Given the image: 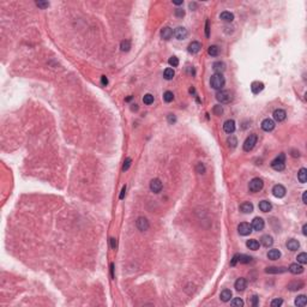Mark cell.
<instances>
[{
	"label": "cell",
	"instance_id": "31",
	"mask_svg": "<svg viewBox=\"0 0 307 307\" xmlns=\"http://www.w3.org/2000/svg\"><path fill=\"white\" fill-rule=\"evenodd\" d=\"M174 76H175V72L172 67L166 68L165 72H163V77H165V79H167V81H172L174 78Z\"/></svg>",
	"mask_w": 307,
	"mask_h": 307
},
{
	"label": "cell",
	"instance_id": "3",
	"mask_svg": "<svg viewBox=\"0 0 307 307\" xmlns=\"http://www.w3.org/2000/svg\"><path fill=\"white\" fill-rule=\"evenodd\" d=\"M263 187H264V183H263V180L262 179H259V178H254V179H252L249 184V190L251 192H259L263 190Z\"/></svg>",
	"mask_w": 307,
	"mask_h": 307
},
{
	"label": "cell",
	"instance_id": "16",
	"mask_svg": "<svg viewBox=\"0 0 307 307\" xmlns=\"http://www.w3.org/2000/svg\"><path fill=\"white\" fill-rule=\"evenodd\" d=\"M288 270L291 271V274L294 275H299V274H302L304 272V266L301 265V264H298V263H294V264H291L289 267H288Z\"/></svg>",
	"mask_w": 307,
	"mask_h": 307
},
{
	"label": "cell",
	"instance_id": "20",
	"mask_svg": "<svg viewBox=\"0 0 307 307\" xmlns=\"http://www.w3.org/2000/svg\"><path fill=\"white\" fill-rule=\"evenodd\" d=\"M263 89H264V83H262V82H253V83L251 84V90H252V92L254 95H257L260 91H263Z\"/></svg>",
	"mask_w": 307,
	"mask_h": 307
},
{
	"label": "cell",
	"instance_id": "22",
	"mask_svg": "<svg viewBox=\"0 0 307 307\" xmlns=\"http://www.w3.org/2000/svg\"><path fill=\"white\" fill-rule=\"evenodd\" d=\"M240 210L244 214H251L253 211V204L249 202H245L240 205Z\"/></svg>",
	"mask_w": 307,
	"mask_h": 307
},
{
	"label": "cell",
	"instance_id": "8",
	"mask_svg": "<svg viewBox=\"0 0 307 307\" xmlns=\"http://www.w3.org/2000/svg\"><path fill=\"white\" fill-rule=\"evenodd\" d=\"M175 36V39H178V40H185L186 37H187V35H188V31H187V29L186 28H184V26H178L176 29L174 30V34H173Z\"/></svg>",
	"mask_w": 307,
	"mask_h": 307
},
{
	"label": "cell",
	"instance_id": "45",
	"mask_svg": "<svg viewBox=\"0 0 307 307\" xmlns=\"http://www.w3.org/2000/svg\"><path fill=\"white\" fill-rule=\"evenodd\" d=\"M214 113H215L216 115H221V114L223 113V108H222V106H220V105L215 106V107H214Z\"/></svg>",
	"mask_w": 307,
	"mask_h": 307
},
{
	"label": "cell",
	"instance_id": "27",
	"mask_svg": "<svg viewBox=\"0 0 307 307\" xmlns=\"http://www.w3.org/2000/svg\"><path fill=\"white\" fill-rule=\"evenodd\" d=\"M246 246L252 251H257L260 246V244H259V241L254 240V239H249V240L246 241Z\"/></svg>",
	"mask_w": 307,
	"mask_h": 307
},
{
	"label": "cell",
	"instance_id": "41",
	"mask_svg": "<svg viewBox=\"0 0 307 307\" xmlns=\"http://www.w3.org/2000/svg\"><path fill=\"white\" fill-rule=\"evenodd\" d=\"M227 143L229 144V147H232V148H235L236 147V144H238V139L230 134V137H228V139H227Z\"/></svg>",
	"mask_w": 307,
	"mask_h": 307
},
{
	"label": "cell",
	"instance_id": "39",
	"mask_svg": "<svg viewBox=\"0 0 307 307\" xmlns=\"http://www.w3.org/2000/svg\"><path fill=\"white\" fill-rule=\"evenodd\" d=\"M298 263H300L301 265H304V264H306L307 263V254L305 252H302V253H300L299 256H298Z\"/></svg>",
	"mask_w": 307,
	"mask_h": 307
},
{
	"label": "cell",
	"instance_id": "26",
	"mask_svg": "<svg viewBox=\"0 0 307 307\" xmlns=\"http://www.w3.org/2000/svg\"><path fill=\"white\" fill-rule=\"evenodd\" d=\"M299 247H300V242L298 240L291 239V240L287 241V249H289V251H296V249H299Z\"/></svg>",
	"mask_w": 307,
	"mask_h": 307
},
{
	"label": "cell",
	"instance_id": "56",
	"mask_svg": "<svg viewBox=\"0 0 307 307\" xmlns=\"http://www.w3.org/2000/svg\"><path fill=\"white\" fill-rule=\"evenodd\" d=\"M110 274H112V278H114V264H110Z\"/></svg>",
	"mask_w": 307,
	"mask_h": 307
},
{
	"label": "cell",
	"instance_id": "6",
	"mask_svg": "<svg viewBox=\"0 0 307 307\" xmlns=\"http://www.w3.org/2000/svg\"><path fill=\"white\" fill-rule=\"evenodd\" d=\"M238 232L242 236H247V235H249L252 233V227L247 222H242V223H240L238 226Z\"/></svg>",
	"mask_w": 307,
	"mask_h": 307
},
{
	"label": "cell",
	"instance_id": "21",
	"mask_svg": "<svg viewBox=\"0 0 307 307\" xmlns=\"http://www.w3.org/2000/svg\"><path fill=\"white\" fill-rule=\"evenodd\" d=\"M212 70L215 71V73L222 75V72H224V70H226V64L223 61H216L212 65Z\"/></svg>",
	"mask_w": 307,
	"mask_h": 307
},
{
	"label": "cell",
	"instance_id": "49",
	"mask_svg": "<svg viewBox=\"0 0 307 307\" xmlns=\"http://www.w3.org/2000/svg\"><path fill=\"white\" fill-rule=\"evenodd\" d=\"M258 304H259V298H258V295H253V296H252V306L257 307Z\"/></svg>",
	"mask_w": 307,
	"mask_h": 307
},
{
	"label": "cell",
	"instance_id": "53",
	"mask_svg": "<svg viewBox=\"0 0 307 307\" xmlns=\"http://www.w3.org/2000/svg\"><path fill=\"white\" fill-rule=\"evenodd\" d=\"M125 193H126V186H124V187H123V190H121V193H120V199H124Z\"/></svg>",
	"mask_w": 307,
	"mask_h": 307
},
{
	"label": "cell",
	"instance_id": "23",
	"mask_svg": "<svg viewBox=\"0 0 307 307\" xmlns=\"http://www.w3.org/2000/svg\"><path fill=\"white\" fill-rule=\"evenodd\" d=\"M259 210L260 211H263V212H269L271 209H272V205H271V203L270 202H267V200H262L260 203H259Z\"/></svg>",
	"mask_w": 307,
	"mask_h": 307
},
{
	"label": "cell",
	"instance_id": "9",
	"mask_svg": "<svg viewBox=\"0 0 307 307\" xmlns=\"http://www.w3.org/2000/svg\"><path fill=\"white\" fill-rule=\"evenodd\" d=\"M136 224H137V228H138L141 232H145V230H148V229H149V227H150L149 221H148L145 217H138V218H137V222H136Z\"/></svg>",
	"mask_w": 307,
	"mask_h": 307
},
{
	"label": "cell",
	"instance_id": "19",
	"mask_svg": "<svg viewBox=\"0 0 307 307\" xmlns=\"http://www.w3.org/2000/svg\"><path fill=\"white\" fill-rule=\"evenodd\" d=\"M235 289L239 291H245V288L247 287V281L244 278V277H240V278H238L236 281H235Z\"/></svg>",
	"mask_w": 307,
	"mask_h": 307
},
{
	"label": "cell",
	"instance_id": "18",
	"mask_svg": "<svg viewBox=\"0 0 307 307\" xmlns=\"http://www.w3.org/2000/svg\"><path fill=\"white\" fill-rule=\"evenodd\" d=\"M259 244L263 245L264 247H271L272 244H274V239H272L271 235H263V236L260 238V242H259Z\"/></svg>",
	"mask_w": 307,
	"mask_h": 307
},
{
	"label": "cell",
	"instance_id": "43",
	"mask_svg": "<svg viewBox=\"0 0 307 307\" xmlns=\"http://www.w3.org/2000/svg\"><path fill=\"white\" fill-rule=\"evenodd\" d=\"M131 162H132V160H131L130 157H127L124 161V166H123V170H124V172H126V170L130 168V166H131Z\"/></svg>",
	"mask_w": 307,
	"mask_h": 307
},
{
	"label": "cell",
	"instance_id": "17",
	"mask_svg": "<svg viewBox=\"0 0 307 307\" xmlns=\"http://www.w3.org/2000/svg\"><path fill=\"white\" fill-rule=\"evenodd\" d=\"M173 29L172 28H169V26H165L162 30H161V37L163 39V40H170L172 39V36H173Z\"/></svg>",
	"mask_w": 307,
	"mask_h": 307
},
{
	"label": "cell",
	"instance_id": "15",
	"mask_svg": "<svg viewBox=\"0 0 307 307\" xmlns=\"http://www.w3.org/2000/svg\"><path fill=\"white\" fill-rule=\"evenodd\" d=\"M274 119L276 121H278V123H281L283 120H286V118H287V113H286V110H283V109H276L274 110Z\"/></svg>",
	"mask_w": 307,
	"mask_h": 307
},
{
	"label": "cell",
	"instance_id": "14",
	"mask_svg": "<svg viewBox=\"0 0 307 307\" xmlns=\"http://www.w3.org/2000/svg\"><path fill=\"white\" fill-rule=\"evenodd\" d=\"M200 49H202V44H200V42H198V41H192L191 43L188 44V47H187L188 53H191V54H197Z\"/></svg>",
	"mask_w": 307,
	"mask_h": 307
},
{
	"label": "cell",
	"instance_id": "12",
	"mask_svg": "<svg viewBox=\"0 0 307 307\" xmlns=\"http://www.w3.org/2000/svg\"><path fill=\"white\" fill-rule=\"evenodd\" d=\"M262 128H263V131H265V132H270V131H272L275 128V121L272 119H264L263 121H262Z\"/></svg>",
	"mask_w": 307,
	"mask_h": 307
},
{
	"label": "cell",
	"instance_id": "11",
	"mask_svg": "<svg viewBox=\"0 0 307 307\" xmlns=\"http://www.w3.org/2000/svg\"><path fill=\"white\" fill-rule=\"evenodd\" d=\"M286 187L283 185H275L272 187V194H274L276 198H283L286 196Z\"/></svg>",
	"mask_w": 307,
	"mask_h": 307
},
{
	"label": "cell",
	"instance_id": "13",
	"mask_svg": "<svg viewBox=\"0 0 307 307\" xmlns=\"http://www.w3.org/2000/svg\"><path fill=\"white\" fill-rule=\"evenodd\" d=\"M235 128H236V126H235V121H234V120L229 119V120L224 121L223 130H224V132H226V133H228V134H232V133H234Z\"/></svg>",
	"mask_w": 307,
	"mask_h": 307
},
{
	"label": "cell",
	"instance_id": "1",
	"mask_svg": "<svg viewBox=\"0 0 307 307\" xmlns=\"http://www.w3.org/2000/svg\"><path fill=\"white\" fill-rule=\"evenodd\" d=\"M226 84V79L220 73H215L214 76H211V79H210V85L212 89L215 90H222V88Z\"/></svg>",
	"mask_w": 307,
	"mask_h": 307
},
{
	"label": "cell",
	"instance_id": "7",
	"mask_svg": "<svg viewBox=\"0 0 307 307\" xmlns=\"http://www.w3.org/2000/svg\"><path fill=\"white\" fill-rule=\"evenodd\" d=\"M251 227H252L254 230H257V232L263 230V229H264V227H265L264 220H263L262 217H254V218H253V221H252Z\"/></svg>",
	"mask_w": 307,
	"mask_h": 307
},
{
	"label": "cell",
	"instance_id": "46",
	"mask_svg": "<svg viewBox=\"0 0 307 307\" xmlns=\"http://www.w3.org/2000/svg\"><path fill=\"white\" fill-rule=\"evenodd\" d=\"M196 169H197V173H199V174H204L205 173V167H204L203 163H198Z\"/></svg>",
	"mask_w": 307,
	"mask_h": 307
},
{
	"label": "cell",
	"instance_id": "10",
	"mask_svg": "<svg viewBox=\"0 0 307 307\" xmlns=\"http://www.w3.org/2000/svg\"><path fill=\"white\" fill-rule=\"evenodd\" d=\"M162 187H163V185L161 183V180L160 179H152L151 181H150V190L151 192H154V193H160V192L162 191Z\"/></svg>",
	"mask_w": 307,
	"mask_h": 307
},
{
	"label": "cell",
	"instance_id": "33",
	"mask_svg": "<svg viewBox=\"0 0 307 307\" xmlns=\"http://www.w3.org/2000/svg\"><path fill=\"white\" fill-rule=\"evenodd\" d=\"M253 258L249 257V256H246V254H238V262L239 263H242V264H249L252 262Z\"/></svg>",
	"mask_w": 307,
	"mask_h": 307
},
{
	"label": "cell",
	"instance_id": "58",
	"mask_svg": "<svg viewBox=\"0 0 307 307\" xmlns=\"http://www.w3.org/2000/svg\"><path fill=\"white\" fill-rule=\"evenodd\" d=\"M306 193H307V192L305 191V192H304V194H302V202H304L305 204L307 203V202H306Z\"/></svg>",
	"mask_w": 307,
	"mask_h": 307
},
{
	"label": "cell",
	"instance_id": "34",
	"mask_svg": "<svg viewBox=\"0 0 307 307\" xmlns=\"http://www.w3.org/2000/svg\"><path fill=\"white\" fill-rule=\"evenodd\" d=\"M306 302H307V299L305 295H299V296L295 299V305L299 307L306 306Z\"/></svg>",
	"mask_w": 307,
	"mask_h": 307
},
{
	"label": "cell",
	"instance_id": "32",
	"mask_svg": "<svg viewBox=\"0 0 307 307\" xmlns=\"http://www.w3.org/2000/svg\"><path fill=\"white\" fill-rule=\"evenodd\" d=\"M304 282H291L288 284V289L289 291H299L301 288H304Z\"/></svg>",
	"mask_w": 307,
	"mask_h": 307
},
{
	"label": "cell",
	"instance_id": "57",
	"mask_svg": "<svg viewBox=\"0 0 307 307\" xmlns=\"http://www.w3.org/2000/svg\"><path fill=\"white\" fill-rule=\"evenodd\" d=\"M306 229H307V224H304V227H302V234H304V235H307Z\"/></svg>",
	"mask_w": 307,
	"mask_h": 307
},
{
	"label": "cell",
	"instance_id": "38",
	"mask_svg": "<svg viewBox=\"0 0 307 307\" xmlns=\"http://www.w3.org/2000/svg\"><path fill=\"white\" fill-rule=\"evenodd\" d=\"M230 305L234 307H242L245 305V302H244L240 298H235V299H233L232 301H230Z\"/></svg>",
	"mask_w": 307,
	"mask_h": 307
},
{
	"label": "cell",
	"instance_id": "48",
	"mask_svg": "<svg viewBox=\"0 0 307 307\" xmlns=\"http://www.w3.org/2000/svg\"><path fill=\"white\" fill-rule=\"evenodd\" d=\"M175 16L179 17V18H183L185 16V11H184L183 8H178V10H175Z\"/></svg>",
	"mask_w": 307,
	"mask_h": 307
},
{
	"label": "cell",
	"instance_id": "30",
	"mask_svg": "<svg viewBox=\"0 0 307 307\" xmlns=\"http://www.w3.org/2000/svg\"><path fill=\"white\" fill-rule=\"evenodd\" d=\"M298 179L301 184H305L307 181V169L306 168H301L298 172Z\"/></svg>",
	"mask_w": 307,
	"mask_h": 307
},
{
	"label": "cell",
	"instance_id": "5",
	"mask_svg": "<svg viewBox=\"0 0 307 307\" xmlns=\"http://www.w3.org/2000/svg\"><path fill=\"white\" fill-rule=\"evenodd\" d=\"M232 99V94L227 90H218L216 94V100L221 103H229Z\"/></svg>",
	"mask_w": 307,
	"mask_h": 307
},
{
	"label": "cell",
	"instance_id": "52",
	"mask_svg": "<svg viewBox=\"0 0 307 307\" xmlns=\"http://www.w3.org/2000/svg\"><path fill=\"white\" fill-rule=\"evenodd\" d=\"M101 83H102V85H105V86L108 84V79L106 76H102V77H101Z\"/></svg>",
	"mask_w": 307,
	"mask_h": 307
},
{
	"label": "cell",
	"instance_id": "50",
	"mask_svg": "<svg viewBox=\"0 0 307 307\" xmlns=\"http://www.w3.org/2000/svg\"><path fill=\"white\" fill-rule=\"evenodd\" d=\"M209 21L205 22V35H207V37H209V35H210V28H209Z\"/></svg>",
	"mask_w": 307,
	"mask_h": 307
},
{
	"label": "cell",
	"instance_id": "24",
	"mask_svg": "<svg viewBox=\"0 0 307 307\" xmlns=\"http://www.w3.org/2000/svg\"><path fill=\"white\" fill-rule=\"evenodd\" d=\"M286 271H287L286 267H276V266H270V267L265 269L266 274H282V272H286Z\"/></svg>",
	"mask_w": 307,
	"mask_h": 307
},
{
	"label": "cell",
	"instance_id": "36",
	"mask_svg": "<svg viewBox=\"0 0 307 307\" xmlns=\"http://www.w3.org/2000/svg\"><path fill=\"white\" fill-rule=\"evenodd\" d=\"M207 53L211 55V57H217L218 53H220V48L217 46H210L209 49H207Z\"/></svg>",
	"mask_w": 307,
	"mask_h": 307
},
{
	"label": "cell",
	"instance_id": "37",
	"mask_svg": "<svg viewBox=\"0 0 307 307\" xmlns=\"http://www.w3.org/2000/svg\"><path fill=\"white\" fill-rule=\"evenodd\" d=\"M163 100H165V102H167V103L172 102V101L174 100V94L172 91H166L163 94Z\"/></svg>",
	"mask_w": 307,
	"mask_h": 307
},
{
	"label": "cell",
	"instance_id": "59",
	"mask_svg": "<svg viewBox=\"0 0 307 307\" xmlns=\"http://www.w3.org/2000/svg\"><path fill=\"white\" fill-rule=\"evenodd\" d=\"M175 5H183V1H174Z\"/></svg>",
	"mask_w": 307,
	"mask_h": 307
},
{
	"label": "cell",
	"instance_id": "42",
	"mask_svg": "<svg viewBox=\"0 0 307 307\" xmlns=\"http://www.w3.org/2000/svg\"><path fill=\"white\" fill-rule=\"evenodd\" d=\"M168 64L172 67H178L179 66V59L176 58V57H172V58H169V60H168Z\"/></svg>",
	"mask_w": 307,
	"mask_h": 307
},
{
	"label": "cell",
	"instance_id": "60",
	"mask_svg": "<svg viewBox=\"0 0 307 307\" xmlns=\"http://www.w3.org/2000/svg\"><path fill=\"white\" fill-rule=\"evenodd\" d=\"M131 100H132V96H128V97L126 99V101H131Z\"/></svg>",
	"mask_w": 307,
	"mask_h": 307
},
{
	"label": "cell",
	"instance_id": "47",
	"mask_svg": "<svg viewBox=\"0 0 307 307\" xmlns=\"http://www.w3.org/2000/svg\"><path fill=\"white\" fill-rule=\"evenodd\" d=\"M36 6H39L40 8H46L49 6V2H47V1H37Z\"/></svg>",
	"mask_w": 307,
	"mask_h": 307
},
{
	"label": "cell",
	"instance_id": "2",
	"mask_svg": "<svg viewBox=\"0 0 307 307\" xmlns=\"http://www.w3.org/2000/svg\"><path fill=\"white\" fill-rule=\"evenodd\" d=\"M271 167L274 168L275 170H277V172H281V170H283L284 168H286V155L284 154H280L277 157L275 158V160H272L271 161Z\"/></svg>",
	"mask_w": 307,
	"mask_h": 307
},
{
	"label": "cell",
	"instance_id": "54",
	"mask_svg": "<svg viewBox=\"0 0 307 307\" xmlns=\"http://www.w3.org/2000/svg\"><path fill=\"white\" fill-rule=\"evenodd\" d=\"M236 263H238V254H235V256L233 257L232 263H230V264H232V265L234 266V265H235V264H236Z\"/></svg>",
	"mask_w": 307,
	"mask_h": 307
},
{
	"label": "cell",
	"instance_id": "55",
	"mask_svg": "<svg viewBox=\"0 0 307 307\" xmlns=\"http://www.w3.org/2000/svg\"><path fill=\"white\" fill-rule=\"evenodd\" d=\"M110 244H112V249H115L116 247V239L112 238V239H110Z\"/></svg>",
	"mask_w": 307,
	"mask_h": 307
},
{
	"label": "cell",
	"instance_id": "29",
	"mask_svg": "<svg viewBox=\"0 0 307 307\" xmlns=\"http://www.w3.org/2000/svg\"><path fill=\"white\" fill-rule=\"evenodd\" d=\"M232 291H229V289H224V291H221V295H220V298L221 300L223 301V302H228V301H230V298H232Z\"/></svg>",
	"mask_w": 307,
	"mask_h": 307
},
{
	"label": "cell",
	"instance_id": "44",
	"mask_svg": "<svg viewBox=\"0 0 307 307\" xmlns=\"http://www.w3.org/2000/svg\"><path fill=\"white\" fill-rule=\"evenodd\" d=\"M283 304V300L282 299H274L272 301H271V306L272 307H278V306H281Z\"/></svg>",
	"mask_w": 307,
	"mask_h": 307
},
{
	"label": "cell",
	"instance_id": "4",
	"mask_svg": "<svg viewBox=\"0 0 307 307\" xmlns=\"http://www.w3.org/2000/svg\"><path fill=\"white\" fill-rule=\"evenodd\" d=\"M257 141H258L257 134H249V137L246 138V141L244 142V150L245 151H251V150L256 147Z\"/></svg>",
	"mask_w": 307,
	"mask_h": 307
},
{
	"label": "cell",
	"instance_id": "28",
	"mask_svg": "<svg viewBox=\"0 0 307 307\" xmlns=\"http://www.w3.org/2000/svg\"><path fill=\"white\" fill-rule=\"evenodd\" d=\"M220 18L223 21V22H233L234 19V15L229 11H223L221 15H220Z\"/></svg>",
	"mask_w": 307,
	"mask_h": 307
},
{
	"label": "cell",
	"instance_id": "51",
	"mask_svg": "<svg viewBox=\"0 0 307 307\" xmlns=\"http://www.w3.org/2000/svg\"><path fill=\"white\" fill-rule=\"evenodd\" d=\"M168 121H169V124H173V123L176 121V118H175L173 114H169V115H168Z\"/></svg>",
	"mask_w": 307,
	"mask_h": 307
},
{
	"label": "cell",
	"instance_id": "40",
	"mask_svg": "<svg viewBox=\"0 0 307 307\" xmlns=\"http://www.w3.org/2000/svg\"><path fill=\"white\" fill-rule=\"evenodd\" d=\"M154 96L151 95V94H147V95H144V97H143V102L145 103V105H151V103H154Z\"/></svg>",
	"mask_w": 307,
	"mask_h": 307
},
{
	"label": "cell",
	"instance_id": "35",
	"mask_svg": "<svg viewBox=\"0 0 307 307\" xmlns=\"http://www.w3.org/2000/svg\"><path fill=\"white\" fill-rule=\"evenodd\" d=\"M130 48H131V42L128 41V40L121 41V43H120V49L123 50V52H128Z\"/></svg>",
	"mask_w": 307,
	"mask_h": 307
},
{
	"label": "cell",
	"instance_id": "25",
	"mask_svg": "<svg viewBox=\"0 0 307 307\" xmlns=\"http://www.w3.org/2000/svg\"><path fill=\"white\" fill-rule=\"evenodd\" d=\"M280 257H281L280 249H272L267 252V258H269L270 260H277V259H280Z\"/></svg>",
	"mask_w": 307,
	"mask_h": 307
}]
</instances>
